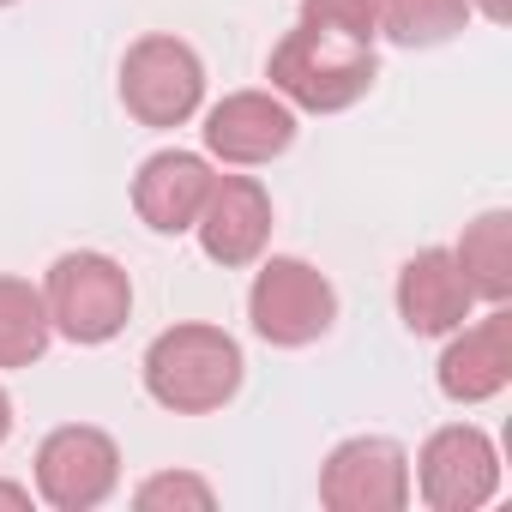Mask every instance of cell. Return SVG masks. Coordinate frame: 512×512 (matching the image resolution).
I'll return each instance as SVG.
<instances>
[{
    "label": "cell",
    "mask_w": 512,
    "mask_h": 512,
    "mask_svg": "<svg viewBox=\"0 0 512 512\" xmlns=\"http://www.w3.org/2000/svg\"><path fill=\"white\" fill-rule=\"evenodd\" d=\"M410 494H422L428 512H476L500 494V452L476 422H446L422 440Z\"/></svg>",
    "instance_id": "8992f818"
},
{
    "label": "cell",
    "mask_w": 512,
    "mask_h": 512,
    "mask_svg": "<svg viewBox=\"0 0 512 512\" xmlns=\"http://www.w3.org/2000/svg\"><path fill=\"white\" fill-rule=\"evenodd\" d=\"M31 500H37V494H31L25 482H0V506H7V512H31Z\"/></svg>",
    "instance_id": "d6986e66"
},
{
    "label": "cell",
    "mask_w": 512,
    "mask_h": 512,
    "mask_svg": "<svg viewBox=\"0 0 512 512\" xmlns=\"http://www.w3.org/2000/svg\"><path fill=\"white\" fill-rule=\"evenodd\" d=\"M139 374H145V392L163 410H175V416H211V410H223L241 392L247 362H241V344L223 326L181 320V326H169V332L151 338Z\"/></svg>",
    "instance_id": "6da1fadb"
},
{
    "label": "cell",
    "mask_w": 512,
    "mask_h": 512,
    "mask_svg": "<svg viewBox=\"0 0 512 512\" xmlns=\"http://www.w3.org/2000/svg\"><path fill=\"white\" fill-rule=\"evenodd\" d=\"M43 302H49V320L67 344H109L127 332L133 320V278L121 260H109V253L97 247H79V253H61V260L49 266L43 278Z\"/></svg>",
    "instance_id": "3957f363"
},
{
    "label": "cell",
    "mask_w": 512,
    "mask_h": 512,
    "mask_svg": "<svg viewBox=\"0 0 512 512\" xmlns=\"http://www.w3.org/2000/svg\"><path fill=\"white\" fill-rule=\"evenodd\" d=\"M205 151L235 163V169H253V163H272L296 145V109L278 97V91H229L223 103L205 109Z\"/></svg>",
    "instance_id": "9c48e42d"
},
{
    "label": "cell",
    "mask_w": 512,
    "mask_h": 512,
    "mask_svg": "<svg viewBox=\"0 0 512 512\" xmlns=\"http://www.w3.org/2000/svg\"><path fill=\"white\" fill-rule=\"evenodd\" d=\"M320 506L332 512H404L410 452L392 434H350L320 464Z\"/></svg>",
    "instance_id": "ba28073f"
},
{
    "label": "cell",
    "mask_w": 512,
    "mask_h": 512,
    "mask_svg": "<svg viewBox=\"0 0 512 512\" xmlns=\"http://www.w3.org/2000/svg\"><path fill=\"white\" fill-rule=\"evenodd\" d=\"M121 103L139 127H187L205 103V61L193 55V43L151 31L121 55Z\"/></svg>",
    "instance_id": "5b68a950"
},
{
    "label": "cell",
    "mask_w": 512,
    "mask_h": 512,
    "mask_svg": "<svg viewBox=\"0 0 512 512\" xmlns=\"http://www.w3.org/2000/svg\"><path fill=\"white\" fill-rule=\"evenodd\" d=\"M247 320L266 344L278 350H308L332 332L338 320V290L320 266L296 260V253H272V260L253 272L247 290Z\"/></svg>",
    "instance_id": "277c9868"
},
{
    "label": "cell",
    "mask_w": 512,
    "mask_h": 512,
    "mask_svg": "<svg viewBox=\"0 0 512 512\" xmlns=\"http://www.w3.org/2000/svg\"><path fill=\"white\" fill-rule=\"evenodd\" d=\"M211 181L217 175H211V163L199 151H157L133 175V211L157 235H187L199 205H205V193H211Z\"/></svg>",
    "instance_id": "4fadbf2b"
},
{
    "label": "cell",
    "mask_w": 512,
    "mask_h": 512,
    "mask_svg": "<svg viewBox=\"0 0 512 512\" xmlns=\"http://www.w3.org/2000/svg\"><path fill=\"white\" fill-rule=\"evenodd\" d=\"M452 344L434 362V380L452 404H488L512 386V314L506 302H494L476 326L464 320L458 332H446Z\"/></svg>",
    "instance_id": "30bf717a"
},
{
    "label": "cell",
    "mask_w": 512,
    "mask_h": 512,
    "mask_svg": "<svg viewBox=\"0 0 512 512\" xmlns=\"http://www.w3.org/2000/svg\"><path fill=\"white\" fill-rule=\"evenodd\" d=\"M55 338L49 302L31 278H0V368H31L43 362Z\"/></svg>",
    "instance_id": "9a60e30c"
},
{
    "label": "cell",
    "mask_w": 512,
    "mask_h": 512,
    "mask_svg": "<svg viewBox=\"0 0 512 512\" xmlns=\"http://www.w3.org/2000/svg\"><path fill=\"white\" fill-rule=\"evenodd\" d=\"M470 7H482L494 25H506V13H512V0H470Z\"/></svg>",
    "instance_id": "ffe728a7"
},
{
    "label": "cell",
    "mask_w": 512,
    "mask_h": 512,
    "mask_svg": "<svg viewBox=\"0 0 512 512\" xmlns=\"http://www.w3.org/2000/svg\"><path fill=\"white\" fill-rule=\"evenodd\" d=\"M470 0H380V37L398 49H440L464 31Z\"/></svg>",
    "instance_id": "2e32d148"
},
{
    "label": "cell",
    "mask_w": 512,
    "mask_h": 512,
    "mask_svg": "<svg viewBox=\"0 0 512 512\" xmlns=\"http://www.w3.org/2000/svg\"><path fill=\"white\" fill-rule=\"evenodd\" d=\"M133 506H139V512H211L217 494H211V482L193 476V470H157V476H145V482L133 488Z\"/></svg>",
    "instance_id": "e0dca14e"
},
{
    "label": "cell",
    "mask_w": 512,
    "mask_h": 512,
    "mask_svg": "<svg viewBox=\"0 0 512 512\" xmlns=\"http://www.w3.org/2000/svg\"><path fill=\"white\" fill-rule=\"evenodd\" d=\"M392 296H398V320H404L416 338H446V332H458V326L470 320V308H476V290L464 284L452 247H422V253H410Z\"/></svg>",
    "instance_id": "7c38bea8"
},
{
    "label": "cell",
    "mask_w": 512,
    "mask_h": 512,
    "mask_svg": "<svg viewBox=\"0 0 512 512\" xmlns=\"http://www.w3.org/2000/svg\"><path fill=\"white\" fill-rule=\"evenodd\" d=\"M0 7H13V0H0Z\"/></svg>",
    "instance_id": "7402d4cb"
},
{
    "label": "cell",
    "mask_w": 512,
    "mask_h": 512,
    "mask_svg": "<svg viewBox=\"0 0 512 512\" xmlns=\"http://www.w3.org/2000/svg\"><path fill=\"white\" fill-rule=\"evenodd\" d=\"M302 19L350 43H368V49L380 43V0H302Z\"/></svg>",
    "instance_id": "ac0fdd59"
},
{
    "label": "cell",
    "mask_w": 512,
    "mask_h": 512,
    "mask_svg": "<svg viewBox=\"0 0 512 512\" xmlns=\"http://www.w3.org/2000/svg\"><path fill=\"white\" fill-rule=\"evenodd\" d=\"M7 434H13V398H7V386H0V446H7Z\"/></svg>",
    "instance_id": "44dd1931"
},
{
    "label": "cell",
    "mask_w": 512,
    "mask_h": 512,
    "mask_svg": "<svg viewBox=\"0 0 512 512\" xmlns=\"http://www.w3.org/2000/svg\"><path fill=\"white\" fill-rule=\"evenodd\" d=\"M374 73H380V61H374L368 43H350V37L320 31L308 19L296 31H284V43L266 61L272 91L290 109H308V115H338V109L362 103L374 91Z\"/></svg>",
    "instance_id": "7a4b0ae2"
},
{
    "label": "cell",
    "mask_w": 512,
    "mask_h": 512,
    "mask_svg": "<svg viewBox=\"0 0 512 512\" xmlns=\"http://www.w3.org/2000/svg\"><path fill=\"white\" fill-rule=\"evenodd\" d=\"M199 247H205V260L217 266H253L266 253L272 241V193L253 181V175H217L199 217Z\"/></svg>",
    "instance_id": "8fae6325"
},
{
    "label": "cell",
    "mask_w": 512,
    "mask_h": 512,
    "mask_svg": "<svg viewBox=\"0 0 512 512\" xmlns=\"http://www.w3.org/2000/svg\"><path fill=\"white\" fill-rule=\"evenodd\" d=\"M121 488V446L91 422H67L37 446V500L55 512H91Z\"/></svg>",
    "instance_id": "52a82bcc"
},
{
    "label": "cell",
    "mask_w": 512,
    "mask_h": 512,
    "mask_svg": "<svg viewBox=\"0 0 512 512\" xmlns=\"http://www.w3.org/2000/svg\"><path fill=\"white\" fill-rule=\"evenodd\" d=\"M452 260H458L464 284L476 290V302H506L512 296V217L482 211L476 223H464Z\"/></svg>",
    "instance_id": "5bb4252c"
}]
</instances>
